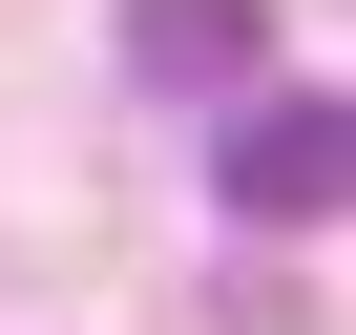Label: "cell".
Returning a JSON list of instances; mask_svg holds the SVG:
<instances>
[{"mask_svg":"<svg viewBox=\"0 0 356 335\" xmlns=\"http://www.w3.org/2000/svg\"><path fill=\"white\" fill-rule=\"evenodd\" d=\"M126 63L189 84V105H231V84L273 63V0H126Z\"/></svg>","mask_w":356,"mask_h":335,"instance_id":"7a4b0ae2","label":"cell"},{"mask_svg":"<svg viewBox=\"0 0 356 335\" xmlns=\"http://www.w3.org/2000/svg\"><path fill=\"white\" fill-rule=\"evenodd\" d=\"M335 189H356L335 84H314V105H293V84H252V105H231V231H335Z\"/></svg>","mask_w":356,"mask_h":335,"instance_id":"6da1fadb","label":"cell"}]
</instances>
